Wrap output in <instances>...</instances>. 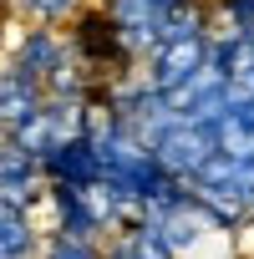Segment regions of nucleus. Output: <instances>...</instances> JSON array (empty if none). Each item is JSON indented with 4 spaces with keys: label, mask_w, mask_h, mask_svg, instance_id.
<instances>
[{
    "label": "nucleus",
    "mask_w": 254,
    "mask_h": 259,
    "mask_svg": "<svg viewBox=\"0 0 254 259\" xmlns=\"http://www.w3.org/2000/svg\"><path fill=\"white\" fill-rule=\"evenodd\" d=\"M188 193H193L224 229H239L244 219H254V158L219 148V153L188 178Z\"/></svg>",
    "instance_id": "nucleus-1"
},
{
    "label": "nucleus",
    "mask_w": 254,
    "mask_h": 259,
    "mask_svg": "<svg viewBox=\"0 0 254 259\" xmlns=\"http://www.w3.org/2000/svg\"><path fill=\"white\" fill-rule=\"evenodd\" d=\"M214 61V26L208 31H188V36H168L158 41L138 66H143V81L163 97H173L178 87H188L203 66Z\"/></svg>",
    "instance_id": "nucleus-2"
},
{
    "label": "nucleus",
    "mask_w": 254,
    "mask_h": 259,
    "mask_svg": "<svg viewBox=\"0 0 254 259\" xmlns=\"http://www.w3.org/2000/svg\"><path fill=\"white\" fill-rule=\"evenodd\" d=\"M153 153H158V163L168 168V173H178L183 183L219 153V133H214V122H203V117H183V112H173L158 133H153V143H148Z\"/></svg>",
    "instance_id": "nucleus-3"
},
{
    "label": "nucleus",
    "mask_w": 254,
    "mask_h": 259,
    "mask_svg": "<svg viewBox=\"0 0 254 259\" xmlns=\"http://www.w3.org/2000/svg\"><path fill=\"white\" fill-rule=\"evenodd\" d=\"M173 6H183V0H107V16H112V26L122 31V41L138 51V61L158 46V36H163V21L173 16Z\"/></svg>",
    "instance_id": "nucleus-4"
},
{
    "label": "nucleus",
    "mask_w": 254,
    "mask_h": 259,
    "mask_svg": "<svg viewBox=\"0 0 254 259\" xmlns=\"http://www.w3.org/2000/svg\"><path fill=\"white\" fill-rule=\"evenodd\" d=\"M41 173H46V183L92 188V183H102V148H97L87 133H71V138H61V143L41 158Z\"/></svg>",
    "instance_id": "nucleus-5"
},
{
    "label": "nucleus",
    "mask_w": 254,
    "mask_h": 259,
    "mask_svg": "<svg viewBox=\"0 0 254 259\" xmlns=\"http://www.w3.org/2000/svg\"><path fill=\"white\" fill-rule=\"evenodd\" d=\"M102 259H178V249H173V239L163 234V224L143 213V219L122 224V229L107 239Z\"/></svg>",
    "instance_id": "nucleus-6"
},
{
    "label": "nucleus",
    "mask_w": 254,
    "mask_h": 259,
    "mask_svg": "<svg viewBox=\"0 0 254 259\" xmlns=\"http://www.w3.org/2000/svg\"><path fill=\"white\" fill-rule=\"evenodd\" d=\"M214 133L224 153H249L254 158V102H229L214 117Z\"/></svg>",
    "instance_id": "nucleus-7"
},
{
    "label": "nucleus",
    "mask_w": 254,
    "mask_h": 259,
    "mask_svg": "<svg viewBox=\"0 0 254 259\" xmlns=\"http://www.w3.org/2000/svg\"><path fill=\"white\" fill-rule=\"evenodd\" d=\"M36 249V224H31V208L21 203H6L0 198V259H26Z\"/></svg>",
    "instance_id": "nucleus-8"
},
{
    "label": "nucleus",
    "mask_w": 254,
    "mask_h": 259,
    "mask_svg": "<svg viewBox=\"0 0 254 259\" xmlns=\"http://www.w3.org/2000/svg\"><path fill=\"white\" fill-rule=\"evenodd\" d=\"M41 259H102V244H87V239H66V234H51L46 254Z\"/></svg>",
    "instance_id": "nucleus-9"
},
{
    "label": "nucleus",
    "mask_w": 254,
    "mask_h": 259,
    "mask_svg": "<svg viewBox=\"0 0 254 259\" xmlns=\"http://www.w3.org/2000/svg\"><path fill=\"white\" fill-rule=\"evenodd\" d=\"M21 6H26V16H36V21H61L76 0H21Z\"/></svg>",
    "instance_id": "nucleus-10"
}]
</instances>
